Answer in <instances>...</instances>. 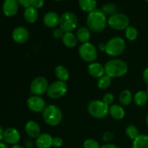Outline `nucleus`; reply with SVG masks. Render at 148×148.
I'll return each instance as SVG.
<instances>
[{"label": "nucleus", "instance_id": "nucleus-47", "mask_svg": "<svg viewBox=\"0 0 148 148\" xmlns=\"http://www.w3.org/2000/svg\"><path fill=\"white\" fill-rule=\"evenodd\" d=\"M54 1H64V0H54Z\"/></svg>", "mask_w": 148, "mask_h": 148}, {"label": "nucleus", "instance_id": "nucleus-11", "mask_svg": "<svg viewBox=\"0 0 148 148\" xmlns=\"http://www.w3.org/2000/svg\"><path fill=\"white\" fill-rule=\"evenodd\" d=\"M27 106L30 111L36 113L42 112L46 107L45 100L39 95H33L27 101Z\"/></svg>", "mask_w": 148, "mask_h": 148}, {"label": "nucleus", "instance_id": "nucleus-27", "mask_svg": "<svg viewBox=\"0 0 148 148\" xmlns=\"http://www.w3.org/2000/svg\"><path fill=\"white\" fill-rule=\"evenodd\" d=\"M132 148H148V135L140 134L133 140Z\"/></svg>", "mask_w": 148, "mask_h": 148}, {"label": "nucleus", "instance_id": "nucleus-15", "mask_svg": "<svg viewBox=\"0 0 148 148\" xmlns=\"http://www.w3.org/2000/svg\"><path fill=\"white\" fill-rule=\"evenodd\" d=\"M43 24L49 28H54L59 25L60 17L55 12H49L43 17Z\"/></svg>", "mask_w": 148, "mask_h": 148}, {"label": "nucleus", "instance_id": "nucleus-3", "mask_svg": "<svg viewBox=\"0 0 148 148\" xmlns=\"http://www.w3.org/2000/svg\"><path fill=\"white\" fill-rule=\"evenodd\" d=\"M63 118L62 111L55 105H49L43 111V119L48 125L55 127L59 125Z\"/></svg>", "mask_w": 148, "mask_h": 148}, {"label": "nucleus", "instance_id": "nucleus-48", "mask_svg": "<svg viewBox=\"0 0 148 148\" xmlns=\"http://www.w3.org/2000/svg\"><path fill=\"white\" fill-rule=\"evenodd\" d=\"M147 95H148V88H147Z\"/></svg>", "mask_w": 148, "mask_h": 148}, {"label": "nucleus", "instance_id": "nucleus-8", "mask_svg": "<svg viewBox=\"0 0 148 148\" xmlns=\"http://www.w3.org/2000/svg\"><path fill=\"white\" fill-rule=\"evenodd\" d=\"M79 55L85 62L92 63L96 60L98 57V51L95 46L90 42L82 43L79 47Z\"/></svg>", "mask_w": 148, "mask_h": 148}, {"label": "nucleus", "instance_id": "nucleus-45", "mask_svg": "<svg viewBox=\"0 0 148 148\" xmlns=\"http://www.w3.org/2000/svg\"><path fill=\"white\" fill-rule=\"evenodd\" d=\"M11 148H23V147H22L21 145H12V147Z\"/></svg>", "mask_w": 148, "mask_h": 148}, {"label": "nucleus", "instance_id": "nucleus-30", "mask_svg": "<svg viewBox=\"0 0 148 148\" xmlns=\"http://www.w3.org/2000/svg\"><path fill=\"white\" fill-rule=\"evenodd\" d=\"M125 132L127 137L132 140H134V139H136L139 135H140L139 130L137 129V127H136L135 125H132V124L129 125L128 127L126 128Z\"/></svg>", "mask_w": 148, "mask_h": 148}, {"label": "nucleus", "instance_id": "nucleus-9", "mask_svg": "<svg viewBox=\"0 0 148 148\" xmlns=\"http://www.w3.org/2000/svg\"><path fill=\"white\" fill-rule=\"evenodd\" d=\"M67 92V85L65 82L56 81L49 85L47 90V95L51 99H59L62 98Z\"/></svg>", "mask_w": 148, "mask_h": 148}, {"label": "nucleus", "instance_id": "nucleus-35", "mask_svg": "<svg viewBox=\"0 0 148 148\" xmlns=\"http://www.w3.org/2000/svg\"><path fill=\"white\" fill-rule=\"evenodd\" d=\"M63 145V140L61 137H53V141H52V146L54 147H60Z\"/></svg>", "mask_w": 148, "mask_h": 148}, {"label": "nucleus", "instance_id": "nucleus-10", "mask_svg": "<svg viewBox=\"0 0 148 148\" xmlns=\"http://www.w3.org/2000/svg\"><path fill=\"white\" fill-rule=\"evenodd\" d=\"M49 82L44 77H38L30 84V91L35 95H40L47 92Z\"/></svg>", "mask_w": 148, "mask_h": 148}, {"label": "nucleus", "instance_id": "nucleus-33", "mask_svg": "<svg viewBox=\"0 0 148 148\" xmlns=\"http://www.w3.org/2000/svg\"><path fill=\"white\" fill-rule=\"evenodd\" d=\"M114 100H115V98H114V95H113L112 93H110V92H108V93L105 94L103 97L102 101L105 103L106 105H108L109 106L110 105H113L114 102Z\"/></svg>", "mask_w": 148, "mask_h": 148}, {"label": "nucleus", "instance_id": "nucleus-6", "mask_svg": "<svg viewBox=\"0 0 148 148\" xmlns=\"http://www.w3.org/2000/svg\"><path fill=\"white\" fill-rule=\"evenodd\" d=\"M78 20L76 14L72 12H65L60 17L59 27L64 33H72L77 27Z\"/></svg>", "mask_w": 148, "mask_h": 148}, {"label": "nucleus", "instance_id": "nucleus-43", "mask_svg": "<svg viewBox=\"0 0 148 148\" xmlns=\"http://www.w3.org/2000/svg\"><path fill=\"white\" fill-rule=\"evenodd\" d=\"M3 132H4V131H3L2 128H1V127L0 126V143H1V140H3Z\"/></svg>", "mask_w": 148, "mask_h": 148}, {"label": "nucleus", "instance_id": "nucleus-22", "mask_svg": "<svg viewBox=\"0 0 148 148\" xmlns=\"http://www.w3.org/2000/svg\"><path fill=\"white\" fill-rule=\"evenodd\" d=\"M76 36L77 40L82 43H87L90 38V30L88 27H81L77 30Z\"/></svg>", "mask_w": 148, "mask_h": 148}, {"label": "nucleus", "instance_id": "nucleus-12", "mask_svg": "<svg viewBox=\"0 0 148 148\" xmlns=\"http://www.w3.org/2000/svg\"><path fill=\"white\" fill-rule=\"evenodd\" d=\"M3 140L7 144L14 145H17L20 140V134L18 130L10 127L6 129L3 132Z\"/></svg>", "mask_w": 148, "mask_h": 148}, {"label": "nucleus", "instance_id": "nucleus-20", "mask_svg": "<svg viewBox=\"0 0 148 148\" xmlns=\"http://www.w3.org/2000/svg\"><path fill=\"white\" fill-rule=\"evenodd\" d=\"M109 114L114 119L121 120L124 117L125 111L120 105L113 104L109 107Z\"/></svg>", "mask_w": 148, "mask_h": 148}, {"label": "nucleus", "instance_id": "nucleus-36", "mask_svg": "<svg viewBox=\"0 0 148 148\" xmlns=\"http://www.w3.org/2000/svg\"><path fill=\"white\" fill-rule=\"evenodd\" d=\"M44 5V0H32L31 6L36 9H40Z\"/></svg>", "mask_w": 148, "mask_h": 148}, {"label": "nucleus", "instance_id": "nucleus-16", "mask_svg": "<svg viewBox=\"0 0 148 148\" xmlns=\"http://www.w3.org/2000/svg\"><path fill=\"white\" fill-rule=\"evenodd\" d=\"M88 73L94 78H100L105 75L104 66L99 62H92L88 65Z\"/></svg>", "mask_w": 148, "mask_h": 148}, {"label": "nucleus", "instance_id": "nucleus-37", "mask_svg": "<svg viewBox=\"0 0 148 148\" xmlns=\"http://www.w3.org/2000/svg\"><path fill=\"white\" fill-rule=\"evenodd\" d=\"M64 34V32L59 27V28H56L53 32V36L54 38L59 39V38H62Z\"/></svg>", "mask_w": 148, "mask_h": 148}, {"label": "nucleus", "instance_id": "nucleus-42", "mask_svg": "<svg viewBox=\"0 0 148 148\" xmlns=\"http://www.w3.org/2000/svg\"><path fill=\"white\" fill-rule=\"evenodd\" d=\"M98 50L101 51H106V44L105 43H100L98 45Z\"/></svg>", "mask_w": 148, "mask_h": 148}, {"label": "nucleus", "instance_id": "nucleus-49", "mask_svg": "<svg viewBox=\"0 0 148 148\" xmlns=\"http://www.w3.org/2000/svg\"><path fill=\"white\" fill-rule=\"evenodd\" d=\"M145 1H148V0H145Z\"/></svg>", "mask_w": 148, "mask_h": 148}, {"label": "nucleus", "instance_id": "nucleus-29", "mask_svg": "<svg viewBox=\"0 0 148 148\" xmlns=\"http://www.w3.org/2000/svg\"><path fill=\"white\" fill-rule=\"evenodd\" d=\"M125 36L130 41L135 40L138 37V30L134 26H129L125 30Z\"/></svg>", "mask_w": 148, "mask_h": 148}, {"label": "nucleus", "instance_id": "nucleus-40", "mask_svg": "<svg viewBox=\"0 0 148 148\" xmlns=\"http://www.w3.org/2000/svg\"><path fill=\"white\" fill-rule=\"evenodd\" d=\"M143 79H144L145 82L147 85H148V67L146 68V69L143 71Z\"/></svg>", "mask_w": 148, "mask_h": 148}, {"label": "nucleus", "instance_id": "nucleus-26", "mask_svg": "<svg viewBox=\"0 0 148 148\" xmlns=\"http://www.w3.org/2000/svg\"><path fill=\"white\" fill-rule=\"evenodd\" d=\"M132 93L129 90H124L121 92L119 96V100L121 105L129 106L133 101Z\"/></svg>", "mask_w": 148, "mask_h": 148}, {"label": "nucleus", "instance_id": "nucleus-18", "mask_svg": "<svg viewBox=\"0 0 148 148\" xmlns=\"http://www.w3.org/2000/svg\"><path fill=\"white\" fill-rule=\"evenodd\" d=\"M53 137L49 134H40L36 139L35 144L38 148H50L52 146Z\"/></svg>", "mask_w": 148, "mask_h": 148}, {"label": "nucleus", "instance_id": "nucleus-24", "mask_svg": "<svg viewBox=\"0 0 148 148\" xmlns=\"http://www.w3.org/2000/svg\"><path fill=\"white\" fill-rule=\"evenodd\" d=\"M62 39L64 45L68 48H73L77 44L78 40L73 33H64Z\"/></svg>", "mask_w": 148, "mask_h": 148}, {"label": "nucleus", "instance_id": "nucleus-25", "mask_svg": "<svg viewBox=\"0 0 148 148\" xmlns=\"http://www.w3.org/2000/svg\"><path fill=\"white\" fill-rule=\"evenodd\" d=\"M54 73L56 77L59 81L66 82L69 78V71L67 70V69L66 67H64V66H62V65H59V66H57L55 68Z\"/></svg>", "mask_w": 148, "mask_h": 148}, {"label": "nucleus", "instance_id": "nucleus-46", "mask_svg": "<svg viewBox=\"0 0 148 148\" xmlns=\"http://www.w3.org/2000/svg\"><path fill=\"white\" fill-rule=\"evenodd\" d=\"M146 123H147V127H148V114H147V117H146Z\"/></svg>", "mask_w": 148, "mask_h": 148}, {"label": "nucleus", "instance_id": "nucleus-34", "mask_svg": "<svg viewBox=\"0 0 148 148\" xmlns=\"http://www.w3.org/2000/svg\"><path fill=\"white\" fill-rule=\"evenodd\" d=\"M114 138H115V134L111 132H106L103 135V141L106 144L111 143Z\"/></svg>", "mask_w": 148, "mask_h": 148}, {"label": "nucleus", "instance_id": "nucleus-41", "mask_svg": "<svg viewBox=\"0 0 148 148\" xmlns=\"http://www.w3.org/2000/svg\"><path fill=\"white\" fill-rule=\"evenodd\" d=\"M101 148H119L116 145L111 143H108V144H105L103 146H101Z\"/></svg>", "mask_w": 148, "mask_h": 148}, {"label": "nucleus", "instance_id": "nucleus-13", "mask_svg": "<svg viewBox=\"0 0 148 148\" xmlns=\"http://www.w3.org/2000/svg\"><path fill=\"white\" fill-rule=\"evenodd\" d=\"M12 39L14 42L17 43H25L27 41L30 36L28 30L23 26H19L15 27L12 31Z\"/></svg>", "mask_w": 148, "mask_h": 148}, {"label": "nucleus", "instance_id": "nucleus-23", "mask_svg": "<svg viewBox=\"0 0 148 148\" xmlns=\"http://www.w3.org/2000/svg\"><path fill=\"white\" fill-rule=\"evenodd\" d=\"M133 101L137 106H144L148 101L147 91L140 90L136 92L133 97Z\"/></svg>", "mask_w": 148, "mask_h": 148}, {"label": "nucleus", "instance_id": "nucleus-28", "mask_svg": "<svg viewBox=\"0 0 148 148\" xmlns=\"http://www.w3.org/2000/svg\"><path fill=\"white\" fill-rule=\"evenodd\" d=\"M111 84V78L108 75H104L100 78H98L97 85L98 88L101 90H106L109 88Z\"/></svg>", "mask_w": 148, "mask_h": 148}, {"label": "nucleus", "instance_id": "nucleus-50", "mask_svg": "<svg viewBox=\"0 0 148 148\" xmlns=\"http://www.w3.org/2000/svg\"><path fill=\"white\" fill-rule=\"evenodd\" d=\"M4 1H5V0H4Z\"/></svg>", "mask_w": 148, "mask_h": 148}, {"label": "nucleus", "instance_id": "nucleus-5", "mask_svg": "<svg viewBox=\"0 0 148 148\" xmlns=\"http://www.w3.org/2000/svg\"><path fill=\"white\" fill-rule=\"evenodd\" d=\"M125 48L126 42L122 38L114 37L107 42L106 53L111 57H116L124 51Z\"/></svg>", "mask_w": 148, "mask_h": 148}, {"label": "nucleus", "instance_id": "nucleus-39", "mask_svg": "<svg viewBox=\"0 0 148 148\" xmlns=\"http://www.w3.org/2000/svg\"><path fill=\"white\" fill-rule=\"evenodd\" d=\"M25 147L27 148H32L34 145V143H33V140L30 138L27 139L25 142Z\"/></svg>", "mask_w": 148, "mask_h": 148}, {"label": "nucleus", "instance_id": "nucleus-2", "mask_svg": "<svg viewBox=\"0 0 148 148\" xmlns=\"http://www.w3.org/2000/svg\"><path fill=\"white\" fill-rule=\"evenodd\" d=\"M105 75L111 78L120 77L128 72V65L124 61L119 59H113L108 61L104 65Z\"/></svg>", "mask_w": 148, "mask_h": 148}, {"label": "nucleus", "instance_id": "nucleus-1", "mask_svg": "<svg viewBox=\"0 0 148 148\" xmlns=\"http://www.w3.org/2000/svg\"><path fill=\"white\" fill-rule=\"evenodd\" d=\"M108 19L105 13L100 9H95L88 14L87 17V25L92 31L99 33L106 27Z\"/></svg>", "mask_w": 148, "mask_h": 148}, {"label": "nucleus", "instance_id": "nucleus-14", "mask_svg": "<svg viewBox=\"0 0 148 148\" xmlns=\"http://www.w3.org/2000/svg\"><path fill=\"white\" fill-rule=\"evenodd\" d=\"M18 5L17 0H5L2 5L3 13L9 17L15 15L18 11Z\"/></svg>", "mask_w": 148, "mask_h": 148}, {"label": "nucleus", "instance_id": "nucleus-32", "mask_svg": "<svg viewBox=\"0 0 148 148\" xmlns=\"http://www.w3.org/2000/svg\"><path fill=\"white\" fill-rule=\"evenodd\" d=\"M83 148H101V146L95 140L88 139L83 143Z\"/></svg>", "mask_w": 148, "mask_h": 148}, {"label": "nucleus", "instance_id": "nucleus-19", "mask_svg": "<svg viewBox=\"0 0 148 148\" xmlns=\"http://www.w3.org/2000/svg\"><path fill=\"white\" fill-rule=\"evenodd\" d=\"M24 18L26 21L30 24L36 23L38 19V12L37 9L32 6L25 8L24 11Z\"/></svg>", "mask_w": 148, "mask_h": 148}, {"label": "nucleus", "instance_id": "nucleus-17", "mask_svg": "<svg viewBox=\"0 0 148 148\" xmlns=\"http://www.w3.org/2000/svg\"><path fill=\"white\" fill-rule=\"evenodd\" d=\"M25 130L28 136L30 138H37L40 134V127L37 122L34 121H29L26 123L25 127Z\"/></svg>", "mask_w": 148, "mask_h": 148}, {"label": "nucleus", "instance_id": "nucleus-4", "mask_svg": "<svg viewBox=\"0 0 148 148\" xmlns=\"http://www.w3.org/2000/svg\"><path fill=\"white\" fill-rule=\"evenodd\" d=\"M88 111L91 116L95 119H103L109 114V106L103 101L95 100L89 103Z\"/></svg>", "mask_w": 148, "mask_h": 148}, {"label": "nucleus", "instance_id": "nucleus-7", "mask_svg": "<svg viewBox=\"0 0 148 148\" xmlns=\"http://www.w3.org/2000/svg\"><path fill=\"white\" fill-rule=\"evenodd\" d=\"M130 19L122 13H115L108 19V25L115 30H126L130 26Z\"/></svg>", "mask_w": 148, "mask_h": 148}, {"label": "nucleus", "instance_id": "nucleus-21", "mask_svg": "<svg viewBox=\"0 0 148 148\" xmlns=\"http://www.w3.org/2000/svg\"><path fill=\"white\" fill-rule=\"evenodd\" d=\"M79 7L85 12H91L97 9L96 0H78Z\"/></svg>", "mask_w": 148, "mask_h": 148}, {"label": "nucleus", "instance_id": "nucleus-38", "mask_svg": "<svg viewBox=\"0 0 148 148\" xmlns=\"http://www.w3.org/2000/svg\"><path fill=\"white\" fill-rule=\"evenodd\" d=\"M17 1L19 4L25 7V8L31 6L32 3V0H17Z\"/></svg>", "mask_w": 148, "mask_h": 148}, {"label": "nucleus", "instance_id": "nucleus-44", "mask_svg": "<svg viewBox=\"0 0 148 148\" xmlns=\"http://www.w3.org/2000/svg\"><path fill=\"white\" fill-rule=\"evenodd\" d=\"M0 148H9L8 146L7 145V144L4 143H0Z\"/></svg>", "mask_w": 148, "mask_h": 148}, {"label": "nucleus", "instance_id": "nucleus-31", "mask_svg": "<svg viewBox=\"0 0 148 148\" xmlns=\"http://www.w3.org/2000/svg\"><path fill=\"white\" fill-rule=\"evenodd\" d=\"M116 7L114 4H111V3H108V4H105L103 7H102V11L106 14L108 15H112V14H115L116 12Z\"/></svg>", "mask_w": 148, "mask_h": 148}]
</instances>
